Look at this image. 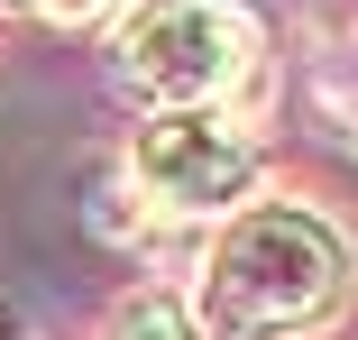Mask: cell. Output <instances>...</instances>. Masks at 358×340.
<instances>
[{
    "instance_id": "1",
    "label": "cell",
    "mask_w": 358,
    "mask_h": 340,
    "mask_svg": "<svg viewBox=\"0 0 358 340\" xmlns=\"http://www.w3.org/2000/svg\"><path fill=\"white\" fill-rule=\"evenodd\" d=\"M340 304H349V248L294 202H257L211 248L193 331L202 340H303Z\"/></svg>"
},
{
    "instance_id": "2",
    "label": "cell",
    "mask_w": 358,
    "mask_h": 340,
    "mask_svg": "<svg viewBox=\"0 0 358 340\" xmlns=\"http://www.w3.org/2000/svg\"><path fill=\"white\" fill-rule=\"evenodd\" d=\"M120 83L157 111H202L257 64V10L248 0H148L120 28Z\"/></svg>"
},
{
    "instance_id": "3",
    "label": "cell",
    "mask_w": 358,
    "mask_h": 340,
    "mask_svg": "<svg viewBox=\"0 0 358 340\" xmlns=\"http://www.w3.org/2000/svg\"><path fill=\"white\" fill-rule=\"evenodd\" d=\"M129 175L157 212H230V202L257 184V139L221 111H157L129 148Z\"/></svg>"
},
{
    "instance_id": "4",
    "label": "cell",
    "mask_w": 358,
    "mask_h": 340,
    "mask_svg": "<svg viewBox=\"0 0 358 340\" xmlns=\"http://www.w3.org/2000/svg\"><path fill=\"white\" fill-rule=\"evenodd\" d=\"M101 340H202L193 331V313L175 304V295H138V304H120L110 313V331Z\"/></svg>"
},
{
    "instance_id": "5",
    "label": "cell",
    "mask_w": 358,
    "mask_h": 340,
    "mask_svg": "<svg viewBox=\"0 0 358 340\" xmlns=\"http://www.w3.org/2000/svg\"><path fill=\"white\" fill-rule=\"evenodd\" d=\"M28 10H37V19H64V28H83V19L110 10V0H28Z\"/></svg>"
}]
</instances>
